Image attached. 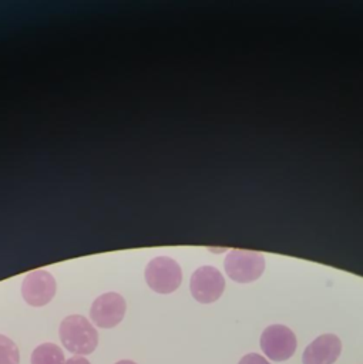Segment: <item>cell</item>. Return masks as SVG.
Masks as SVG:
<instances>
[{
  "instance_id": "cell-6",
  "label": "cell",
  "mask_w": 363,
  "mask_h": 364,
  "mask_svg": "<svg viewBox=\"0 0 363 364\" xmlns=\"http://www.w3.org/2000/svg\"><path fill=\"white\" fill-rule=\"evenodd\" d=\"M125 300L121 294L110 291L98 296L90 309L91 320L101 328L115 327L125 314Z\"/></svg>"
},
{
  "instance_id": "cell-7",
  "label": "cell",
  "mask_w": 363,
  "mask_h": 364,
  "mask_svg": "<svg viewBox=\"0 0 363 364\" xmlns=\"http://www.w3.org/2000/svg\"><path fill=\"white\" fill-rule=\"evenodd\" d=\"M21 294L27 304L34 307L44 306L56 294V280L47 270H33L23 280Z\"/></svg>"
},
{
  "instance_id": "cell-9",
  "label": "cell",
  "mask_w": 363,
  "mask_h": 364,
  "mask_svg": "<svg viewBox=\"0 0 363 364\" xmlns=\"http://www.w3.org/2000/svg\"><path fill=\"white\" fill-rule=\"evenodd\" d=\"M31 364H65L64 353L54 343H43L33 350Z\"/></svg>"
},
{
  "instance_id": "cell-4",
  "label": "cell",
  "mask_w": 363,
  "mask_h": 364,
  "mask_svg": "<svg viewBox=\"0 0 363 364\" xmlns=\"http://www.w3.org/2000/svg\"><path fill=\"white\" fill-rule=\"evenodd\" d=\"M261 348L263 354L273 361H285L290 358L296 350V336L282 324H272L262 331Z\"/></svg>"
},
{
  "instance_id": "cell-5",
  "label": "cell",
  "mask_w": 363,
  "mask_h": 364,
  "mask_svg": "<svg viewBox=\"0 0 363 364\" xmlns=\"http://www.w3.org/2000/svg\"><path fill=\"white\" fill-rule=\"evenodd\" d=\"M189 289L196 301L212 303L221 297L225 289V279L216 267L201 266L192 273Z\"/></svg>"
},
{
  "instance_id": "cell-11",
  "label": "cell",
  "mask_w": 363,
  "mask_h": 364,
  "mask_svg": "<svg viewBox=\"0 0 363 364\" xmlns=\"http://www.w3.org/2000/svg\"><path fill=\"white\" fill-rule=\"evenodd\" d=\"M238 364H270L266 358H263L262 355L256 354V353H251L243 355Z\"/></svg>"
},
{
  "instance_id": "cell-1",
  "label": "cell",
  "mask_w": 363,
  "mask_h": 364,
  "mask_svg": "<svg viewBox=\"0 0 363 364\" xmlns=\"http://www.w3.org/2000/svg\"><path fill=\"white\" fill-rule=\"evenodd\" d=\"M58 333L63 346L75 355H87L93 353L98 344L97 330L80 314L65 317L60 324Z\"/></svg>"
},
{
  "instance_id": "cell-13",
  "label": "cell",
  "mask_w": 363,
  "mask_h": 364,
  "mask_svg": "<svg viewBox=\"0 0 363 364\" xmlns=\"http://www.w3.org/2000/svg\"><path fill=\"white\" fill-rule=\"evenodd\" d=\"M115 364H137V363H134V361H131V360H121V361H118V363H115Z\"/></svg>"
},
{
  "instance_id": "cell-10",
  "label": "cell",
  "mask_w": 363,
  "mask_h": 364,
  "mask_svg": "<svg viewBox=\"0 0 363 364\" xmlns=\"http://www.w3.org/2000/svg\"><path fill=\"white\" fill-rule=\"evenodd\" d=\"M19 348L9 337L0 334V364H19Z\"/></svg>"
},
{
  "instance_id": "cell-8",
  "label": "cell",
  "mask_w": 363,
  "mask_h": 364,
  "mask_svg": "<svg viewBox=\"0 0 363 364\" xmlns=\"http://www.w3.org/2000/svg\"><path fill=\"white\" fill-rule=\"evenodd\" d=\"M342 351V343L335 334H322L303 351V364H333Z\"/></svg>"
},
{
  "instance_id": "cell-3",
  "label": "cell",
  "mask_w": 363,
  "mask_h": 364,
  "mask_svg": "<svg viewBox=\"0 0 363 364\" xmlns=\"http://www.w3.org/2000/svg\"><path fill=\"white\" fill-rule=\"evenodd\" d=\"M223 266L232 280L238 283H249L263 273L265 259L258 252L233 249L225 257Z\"/></svg>"
},
{
  "instance_id": "cell-2",
  "label": "cell",
  "mask_w": 363,
  "mask_h": 364,
  "mask_svg": "<svg viewBox=\"0 0 363 364\" xmlns=\"http://www.w3.org/2000/svg\"><path fill=\"white\" fill-rule=\"evenodd\" d=\"M182 280V272L179 264L168 257H154L145 267V282L157 293L168 294L175 291Z\"/></svg>"
},
{
  "instance_id": "cell-12",
  "label": "cell",
  "mask_w": 363,
  "mask_h": 364,
  "mask_svg": "<svg viewBox=\"0 0 363 364\" xmlns=\"http://www.w3.org/2000/svg\"><path fill=\"white\" fill-rule=\"evenodd\" d=\"M65 364H90V361L83 355H73L68 360H65Z\"/></svg>"
}]
</instances>
